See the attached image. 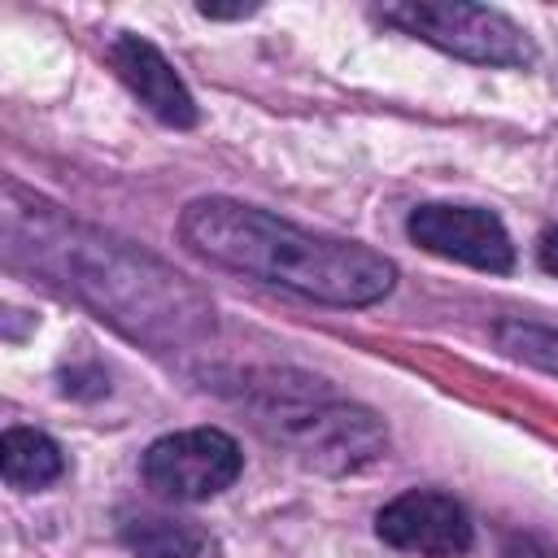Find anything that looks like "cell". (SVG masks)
Here are the masks:
<instances>
[{"instance_id":"cell-1","label":"cell","mask_w":558,"mask_h":558,"mask_svg":"<svg viewBox=\"0 0 558 558\" xmlns=\"http://www.w3.org/2000/svg\"><path fill=\"white\" fill-rule=\"evenodd\" d=\"M179 235L214 266L279 283L323 305H371L397 283V266L384 253L357 240L314 235L231 196L192 201L179 218Z\"/></svg>"},{"instance_id":"cell-2","label":"cell","mask_w":558,"mask_h":558,"mask_svg":"<svg viewBox=\"0 0 558 558\" xmlns=\"http://www.w3.org/2000/svg\"><path fill=\"white\" fill-rule=\"evenodd\" d=\"M388 26H401L405 35H418L462 61L480 65H527L536 57L523 26H514L506 13L488 4H462V0H405L379 9Z\"/></svg>"},{"instance_id":"cell-3","label":"cell","mask_w":558,"mask_h":558,"mask_svg":"<svg viewBox=\"0 0 558 558\" xmlns=\"http://www.w3.org/2000/svg\"><path fill=\"white\" fill-rule=\"evenodd\" d=\"M244 466L240 445L222 427H187L161 436L144 453V480L170 501H205L235 484Z\"/></svg>"},{"instance_id":"cell-4","label":"cell","mask_w":558,"mask_h":558,"mask_svg":"<svg viewBox=\"0 0 558 558\" xmlns=\"http://www.w3.org/2000/svg\"><path fill=\"white\" fill-rule=\"evenodd\" d=\"M405 231L427 253L462 262V266H475V270L501 275V270L514 266V244H510L501 218L480 209V205H440V201L418 205L410 214Z\"/></svg>"},{"instance_id":"cell-5","label":"cell","mask_w":558,"mask_h":558,"mask_svg":"<svg viewBox=\"0 0 558 558\" xmlns=\"http://www.w3.org/2000/svg\"><path fill=\"white\" fill-rule=\"evenodd\" d=\"M375 532L384 545L418 554V558H458L471 549V519L466 510L432 488H410L397 501H388L375 519Z\"/></svg>"},{"instance_id":"cell-6","label":"cell","mask_w":558,"mask_h":558,"mask_svg":"<svg viewBox=\"0 0 558 558\" xmlns=\"http://www.w3.org/2000/svg\"><path fill=\"white\" fill-rule=\"evenodd\" d=\"M109 61L118 70V78L135 92V100L161 118L166 126H192L196 122V100L187 92V83L174 74V65L157 52V44L140 39V35H118L109 44Z\"/></svg>"},{"instance_id":"cell-7","label":"cell","mask_w":558,"mask_h":558,"mask_svg":"<svg viewBox=\"0 0 558 558\" xmlns=\"http://www.w3.org/2000/svg\"><path fill=\"white\" fill-rule=\"evenodd\" d=\"M301 453L327 471H353L384 449V432L366 410H318L301 423Z\"/></svg>"},{"instance_id":"cell-8","label":"cell","mask_w":558,"mask_h":558,"mask_svg":"<svg viewBox=\"0 0 558 558\" xmlns=\"http://www.w3.org/2000/svg\"><path fill=\"white\" fill-rule=\"evenodd\" d=\"M65 458L61 445L35 427H9L0 436V475L13 488H48L52 480H61Z\"/></svg>"},{"instance_id":"cell-9","label":"cell","mask_w":558,"mask_h":558,"mask_svg":"<svg viewBox=\"0 0 558 558\" xmlns=\"http://www.w3.org/2000/svg\"><path fill=\"white\" fill-rule=\"evenodd\" d=\"M122 545L135 558H196L205 536H201V527H192L183 519L135 514V519L122 523Z\"/></svg>"},{"instance_id":"cell-10","label":"cell","mask_w":558,"mask_h":558,"mask_svg":"<svg viewBox=\"0 0 558 558\" xmlns=\"http://www.w3.org/2000/svg\"><path fill=\"white\" fill-rule=\"evenodd\" d=\"M497 340H501L506 353L523 357L527 366H541V371L558 375V331L536 327V323H501Z\"/></svg>"},{"instance_id":"cell-11","label":"cell","mask_w":558,"mask_h":558,"mask_svg":"<svg viewBox=\"0 0 558 558\" xmlns=\"http://www.w3.org/2000/svg\"><path fill=\"white\" fill-rule=\"evenodd\" d=\"M536 253H541V266H545L549 275H558V227L541 235V248H536Z\"/></svg>"}]
</instances>
